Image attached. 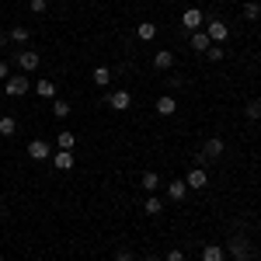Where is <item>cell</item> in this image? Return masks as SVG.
Wrapping results in <instances>:
<instances>
[{"label": "cell", "instance_id": "6da1fadb", "mask_svg": "<svg viewBox=\"0 0 261 261\" xmlns=\"http://www.w3.org/2000/svg\"><path fill=\"white\" fill-rule=\"evenodd\" d=\"M202 32L209 35V42H213V45H223V42L230 39V24H226L223 18H213V21H205V24H202Z\"/></svg>", "mask_w": 261, "mask_h": 261}, {"label": "cell", "instance_id": "7a4b0ae2", "mask_svg": "<svg viewBox=\"0 0 261 261\" xmlns=\"http://www.w3.org/2000/svg\"><path fill=\"white\" fill-rule=\"evenodd\" d=\"M226 254H233L237 261H254V247H251L247 237H233L230 247H226Z\"/></svg>", "mask_w": 261, "mask_h": 261}, {"label": "cell", "instance_id": "3957f363", "mask_svg": "<svg viewBox=\"0 0 261 261\" xmlns=\"http://www.w3.org/2000/svg\"><path fill=\"white\" fill-rule=\"evenodd\" d=\"M14 63H18L24 73H35L42 60H39V53H35V49H18V53H14Z\"/></svg>", "mask_w": 261, "mask_h": 261}, {"label": "cell", "instance_id": "277c9868", "mask_svg": "<svg viewBox=\"0 0 261 261\" xmlns=\"http://www.w3.org/2000/svg\"><path fill=\"white\" fill-rule=\"evenodd\" d=\"M105 105H108L112 112H125V108L133 105V94H129V91H108V94H105Z\"/></svg>", "mask_w": 261, "mask_h": 261}, {"label": "cell", "instance_id": "5b68a950", "mask_svg": "<svg viewBox=\"0 0 261 261\" xmlns=\"http://www.w3.org/2000/svg\"><path fill=\"white\" fill-rule=\"evenodd\" d=\"M181 24H185V32H199L202 24H205V14H202L199 7H188V11L181 14Z\"/></svg>", "mask_w": 261, "mask_h": 261}, {"label": "cell", "instance_id": "8992f818", "mask_svg": "<svg viewBox=\"0 0 261 261\" xmlns=\"http://www.w3.org/2000/svg\"><path fill=\"white\" fill-rule=\"evenodd\" d=\"M4 87H7V94H11V98L28 94V73H21V77H7V81H4Z\"/></svg>", "mask_w": 261, "mask_h": 261}, {"label": "cell", "instance_id": "52a82bcc", "mask_svg": "<svg viewBox=\"0 0 261 261\" xmlns=\"http://www.w3.org/2000/svg\"><path fill=\"white\" fill-rule=\"evenodd\" d=\"M28 157H32V161H49V157H53V146L45 140H32L28 143Z\"/></svg>", "mask_w": 261, "mask_h": 261}, {"label": "cell", "instance_id": "ba28073f", "mask_svg": "<svg viewBox=\"0 0 261 261\" xmlns=\"http://www.w3.org/2000/svg\"><path fill=\"white\" fill-rule=\"evenodd\" d=\"M53 164H56V171H73L77 157H73V150H56L53 153Z\"/></svg>", "mask_w": 261, "mask_h": 261}, {"label": "cell", "instance_id": "9c48e42d", "mask_svg": "<svg viewBox=\"0 0 261 261\" xmlns=\"http://www.w3.org/2000/svg\"><path fill=\"white\" fill-rule=\"evenodd\" d=\"M185 185H188V192H192V188H205L209 178H205V171H202V167H192V171L185 174Z\"/></svg>", "mask_w": 261, "mask_h": 261}, {"label": "cell", "instance_id": "30bf717a", "mask_svg": "<svg viewBox=\"0 0 261 261\" xmlns=\"http://www.w3.org/2000/svg\"><path fill=\"white\" fill-rule=\"evenodd\" d=\"M202 261H226V247L223 244H205L202 247Z\"/></svg>", "mask_w": 261, "mask_h": 261}, {"label": "cell", "instance_id": "8fae6325", "mask_svg": "<svg viewBox=\"0 0 261 261\" xmlns=\"http://www.w3.org/2000/svg\"><path fill=\"white\" fill-rule=\"evenodd\" d=\"M153 108H157V115H174V112H178V101L171 98V94H161Z\"/></svg>", "mask_w": 261, "mask_h": 261}, {"label": "cell", "instance_id": "7c38bea8", "mask_svg": "<svg viewBox=\"0 0 261 261\" xmlns=\"http://www.w3.org/2000/svg\"><path fill=\"white\" fill-rule=\"evenodd\" d=\"M185 195H188V185H185V178H178V181H171V185H167V199H171V202H181Z\"/></svg>", "mask_w": 261, "mask_h": 261}, {"label": "cell", "instance_id": "4fadbf2b", "mask_svg": "<svg viewBox=\"0 0 261 261\" xmlns=\"http://www.w3.org/2000/svg\"><path fill=\"white\" fill-rule=\"evenodd\" d=\"M136 35H140V42H153L157 39V24L153 21H140L136 24Z\"/></svg>", "mask_w": 261, "mask_h": 261}, {"label": "cell", "instance_id": "5bb4252c", "mask_svg": "<svg viewBox=\"0 0 261 261\" xmlns=\"http://www.w3.org/2000/svg\"><path fill=\"white\" fill-rule=\"evenodd\" d=\"M202 157H205V161H216V157H223V140H216V136H213V140H205Z\"/></svg>", "mask_w": 261, "mask_h": 261}, {"label": "cell", "instance_id": "9a60e30c", "mask_svg": "<svg viewBox=\"0 0 261 261\" xmlns=\"http://www.w3.org/2000/svg\"><path fill=\"white\" fill-rule=\"evenodd\" d=\"M153 66H157V70H171V66H174V53H171V49H161V53L153 56Z\"/></svg>", "mask_w": 261, "mask_h": 261}, {"label": "cell", "instance_id": "2e32d148", "mask_svg": "<svg viewBox=\"0 0 261 261\" xmlns=\"http://www.w3.org/2000/svg\"><path fill=\"white\" fill-rule=\"evenodd\" d=\"M140 185H143V192H157V188H161V174H157V171H146L140 178Z\"/></svg>", "mask_w": 261, "mask_h": 261}, {"label": "cell", "instance_id": "e0dca14e", "mask_svg": "<svg viewBox=\"0 0 261 261\" xmlns=\"http://www.w3.org/2000/svg\"><path fill=\"white\" fill-rule=\"evenodd\" d=\"M209 45H213V42H209V35H205V32H192V49H195V53H205V49H209Z\"/></svg>", "mask_w": 261, "mask_h": 261}, {"label": "cell", "instance_id": "ac0fdd59", "mask_svg": "<svg viewBox=\"0 0 261 261\" xmlns=\"http://www.w3.org/2000/svg\"><path fill=\"white\" fill-rule=\"evenodd\" d=\"M143 213H146V216H161V213H164V202L157 199V195H150V199L143 202Z\"/></svg>", "mask_w": 261, "mask_h": 261}, {"label": "cell", "instance_id": "d6986e66", "mask_svg": "<svg viewBox=\"0 0 261 261\" xmlns=\"http://www.w3.org/2000/svg\"><path fill=\"white\" fill-rule=\"evenodd\" d=\"M7 35H11V42H18V45H24V42L32 39V32H28V28H24V24H14V28H11V32H7Z\"/></svg>", "mask_w": 261, "mask_h": 261}, {"label": "cell", "instance_id": "ffe728a7", "mask_svg": "<svg viewBox=\"0 0 261 261\" xmlns=\"http://www.w3.org/2000/svg\"><path fill=\"white\" fill-rule=\"evenodd\" d=\"M91 81L98 84V87H108V84H112V70H108V66H98V70L91 73Z\"/></svg>", "mask_w": 261, "mask_h": 261}, {"label": "cell", "instance_id": "44dd1931", "mask_svg": "<svg viewBox=\"0 0 261 261\" xmlns=\"http://www.w3.org/2000/svg\"><path fill=\"white\" fill-rule=\"evenodd\" d=\"M35 94H39V98H56V84L53 81H39L35 84Z\"/></svg>", "mask_w": 261, "mask_h": 261}, {"label": "cell", "instance_id": "7402d4cb", "mask_svg": "<svg viewBox=\"0 0 261 261\" xmlns=\"http://www.w3.org/2000/svg\"><path fill=\"white\" fill-rule=\"evenodd\" d=\"M14 133H18V122L11 115H0V136H14Z\"/></svg>", "mask_w": 261, "mask_h": 261}, {"label": "cell", "instance_id": "603a6c76", "mask_svg": "<svg viewBox=\"0 0 261 261\" xmlns=\"http://www.w3.org/2000/svg\"><path fill=\"white\" fill-rule=\"evenodd\" d=\"M258 18H261V4L247 0V4H244V21H258Z\"/></svg>", "mask_w": 261, "mask_h": 261}, {"label": "cell", "instance_id": "cb8c5ba5", "mask_svg": "<svg viewBox=\"0 0 261 261\" xmlns=\"http://www.w3.org/2000/svg\"><path fill=\"white\" fill-rule=\"evenodd\" d=\"M244 115L251 122H258L261 119V101H247V105H244Z\"/></svg>", "mask_w": 261, "mask_h": 261}, {"label": "cell", "instance_id": "d4e9b609", "mask_svg": "<svg viewBox=\"0 0 261 261\" xmlns=\"http://www.w3.org/2000/svg\"><path fill=\"white\" fill-rule=\"evenodd\" d=\"M73 143H77L73 133H60V136H56V146H60V150H73Z\"/></svg>", "mask_w": 261, "mask_h": 261}, {"label": "cell", "instance_id": "484cf974", "mask_svg": "<svg viewBox=\"0 0 261 261\" xmlns=\"http://www.w3.org/2000/svg\"><path fill=\"white\" fill-rule=\"evenodd\" d=\"M70 112H73V108H70L66 101H56V105H53V115H56V119H66Z\"/></svg>", "mask_w": 261, "mask_h": 261}, {"label": "cell", "instance_id": "4316f807", "mask_svg": "<svg viewBox=\"0 0 261 261\" xmlns=\"http://www.w3.org/2000/svg\"><path fill=\"white\" fill-rule=\"evenodd\" d=\"M205 56H209L213 63H220L223 56H226V49H223V45H209V49H205Z\"/></svg>", "mask_w": 261, "mask_h": 261}, {"label": "cell", "instance_id": "83f0119b", "mask_svg": "<svg viewBox=\"0 0 261 261\" xmlns=\"http://www.w3.org/2000/svg\"><path fill=\"white\" fill-rule=\"evenodd\" d=\"M45 7H49V0H28V11L32 14H45Z\"/></svg>", "mask_w": 261, "mask_h": 261}, {"label": "cell", "instance_id": "f1b7e54d", "mask_svg": "<svg viewBox=\"0 0 261 261\" xmlns=\"http://www.w3.org/2000/svg\"><path fill=\"white\" fill-rule=\"evenodd\" d=\"M167 261H185V251H181V247H171V251H167Z\"/></svg>", "mask_w": 261, "mask_h": 261}, {"label": "cell", "instance_id": "f546056e", "mask_svg": "<svg viewBox=\"0 0 261 261\" xmlns=\"http://www.w3.org/2000/svg\"><path fill=\"white\" fill-rule=\"evenodd\" d=\"M115 261H136V254H129V251H119V254H115Z\"/></svg>", "mask_w": 261, "mask_h": 261}, {"label": "cell", "instance_id": "4dcf8cb0", "mask_svg": "<svg viewBox=\"0 0 261 261\" xmlns=\"http://www.w3.org/2000/svg\"><path fill=\"white\" fill-rule=\"evenodd\" d=\"M7 77H11V66H7V63H0V81H7Z\"/></svg>", "mask_w": 261, "mask_h": 261}, {"label": "cell", "instance_id": "1f68e13d", "mask_svg": "<svg viewBox=\"0 0 261 261\" xmlns=\"http://www.w3.org/2000/svg\"><path fill=\"white\" fill-rule=\"evenodd\" d=\"M7 42H11V35H7V32H0V49H4Z\"/></svg>", "mask_w": 261, "mask_h": 261}, {"label": "cell", "instance_id": "d6a6232c", "mask_svg": "<svg viewBox=\"0 0 261 261\" xmlns=\"http://www.w3.org/2000/svg\"><path fill=\"white\" fill-rule=\"evenodd\" d=\"M0 220H4V209H0Z\"/></svg>", "mask_w": 261, "mask_h": 261}, {"label": "cell", "instance_id": "836d02e7", "mask_svg": "<svg viewBox=\"0 0 261 261\" xmlns=\"http://www.w3.org/2000/svg\"><path fill=\"white\" fill-rule=\"evenodd\" d=\"M0 261H4V258H0Z\"/></svg>", "mask_w": 261, "mask_h": 261}]
</instances>
